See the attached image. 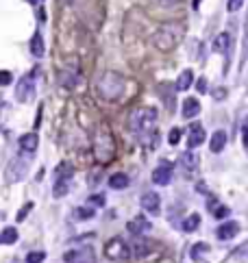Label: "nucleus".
<instances>
[{"mask_svg":"<svg viewBox=\"0 0 248 263\" xmlns=\"http://www.w3.org/2000/svg\"><path fill=\"white\" fill-rule=\"evenodd\" d=\"M129 130L140 140H157L159 142V133H157V109L153 107H137L129 113Z\"/></svg>","mask_w":248,"mask_h":263,"instance_id":"f257e3e1","label":"nucleus"},{"mask_svg":"<svg viewBox=\"0 0 248 263\" xmlns=\"http://www.w3.org/2000/svg\"><path fill=\"white\" fill-rule=\"evenodd\" d=\"M183 35H185V26L179 24V22H168V24H163L161 29L155 33L153 44L161 52H170V50H174L176 46H179Z\"/></svg>","mask_w":248,"mask_h":263,"instance_id":"f03ea898","label":"nucleus"},{"mask_svg":"<svg viewBox=\"0 0 248 263\" xmlns=\"http://www.w3.org/2000/svg\"><path fill=\"white\" fill-rule=\"evenodd\" d=\"M96 87H98L100 98H104V100H117V98H122L127 83H124V78L117 74V72H104V74L98 78Z\"/></svg>","mask_w":248,"mask_h":263,"instance_id":"7ed1b4c3","label":"nucleus"},{"mask_svg":"<svg viewBox=\"0 0 248 263\" xmlns=\"http://www.w3.org/2000/svg\"><path fill=\"white\" fill-rule=\"evenodd\" d=\"M94 155L96 159L100 163H109L111 159H113L115 155V144H113V137H111V133L107 128H100L94 140Z\"/></svg>","mask_w":248,"mask_h":263,"instance_id":"20e7f679","label":"nucleus"},{"mask_svg":"<svg viewBox=\"0 0 248 263\" xmlns=\"http://www.w3.org/2000/svg\"><path fill=\"white\" fill-rule=\"evenodd\" d=\"M31 170V157L22 153V155H16L13 159L9 161V166H7V181L9 183H20L26 179V174H29Z\"/></svg>","mask_w":248,"mask_h":263,"instance_id":"39448f33","label":"nucleus"},{"mask_svg":"<svg viewBox=\"0 0 248 263\" xmlns=\"http://www.w3.org/2000/svg\"><path fill=\"white\" fill-rule=\"evenodd\" d=\"M131 254H133V248H131L127 241L122 237H113L107 241V246H104V257L109 261H115V263H124L131 259Z\"/></svg>","mask_w":248,"mask_h":263,"instance_id":"423d86ee","label":"nucleus"},{"mask_svg":"<svg viewBox=\"0 0 248 263\" xmlns=\"http://www.w3.org/2000/svg\"><path fill=\"white\" fill-rule=\"evenodd\" d=\"M33 98H35V78H33V74L22 76L18 81V87H16V100L18 102H31Z\"/></svg>","mask_w":248,"mask_h":263,"instance_id":"0eeeda50","label":"nucleus"},{"mask_svg":"<svg viewBox=\"0 0 248 263\" xmlns=\"http://www.w3.org/2000/svg\"><path fill=\"white\" fill-rule=\"evenodd\" d=\"M65 263H96V254L91 246H83V248H72L63 254Z\"/></svg>","mask_w":248,"mask_h":263,"instance_id":"6e6552de","label":"nucleus"},{"mask_svg":"<svg viewBox=\"0 0 248 263\" xmlns=\"http://www.w3.org/2000/svg\"><path fill=\"white\" fill-rule=\"evenodd\" d=\"M140 205L146 213L150 215H159L161 213V198L157 192H144L142 198H140Z\"/></svg>","mask_w":248,"mask_h":263,"instance_id":"1a4fd4ad","label":"nucleus"},{"mask_svg":"<svg viewBox=\"0 0 248 263\" xmlns=\"http://www.w3.org/2000/svg\"><path fill=\"white\" fill-rule=\"evenodd\" d=\"M170 181H172V163L161 161L153 170V183L155 185H170Z\"/></svg>","mask_w":248,"mask_h":263,"instance_id":"9d476101","label":"nucleus"},{"mask_svg":"<svg viewBox=\"0 0 248 263\" xmlns=\"http://www.w3.org/2000/svg\"><path fill=\"white\" fill-rule=\"evenodd\" d=\"M205 140H207V133H205V128H202V124H192L189 130H187V146H189V150L202 146Z\"/></svg>","mask_w":248,"mask_h":263,"instance_id":"9b49d317","label":"nucleus"},{"mask_svg":"<svg viewBox=\"0 0 248 263\" xmlns=\"http://www.w3.org/2000/svg\"><path fill=\"white\" fill-rule=\"evenodd\" d=\"M237 233H239V224H237L235 220H226V222H222V224L218 226V231H215V235H218V239H222V241L233 239Z\"/></svg>","mask_w":248,"mask_h":263,"instance_id":"f8f14e48","label":"nucleus"},{"mask_svg":"<svg viewBox=\"0 0 248 263\" xmlns=\"http://www.w3.org/2000/svg\"><path fill=\"white\" fill-rule=\"evenodd\" d=\"M18 144H20V150H22V153L33 155L37 150V146H39V135L35 133V130H33V133H24L18 140Z\"/></svg>","mask_w":248,"mask_h":263,"instance_id":"ddd939ff","label":"nucleus"},{"mask_svg":"<svg viewBox=\"0 0 248 263\" xmlns=\"http://www.w3.org/2000/svg\"><path fill=\"white\" fill-rule=\"evenodd\" d=\"M127 228H129V233H133V235H137V237H142L144 233H148L150 228H153V224L144 218V215H137V218H133L127 224Z\"/></svg>","mask_w":248,"mask_h":263,"instance_id":"4468645a","label":"nucleus"},{"mask_svg":"<svg viewBox=\"0 0 248 263\" xmlns=\"http://www.w3.org/2000/svg\"><path fill=\"white\" fill-rule=\"evenodd\" d=\"M226 142H228V135H226V130H215V133L211 135V140H209V148H211V153H222L226 146Z\"/></svg>","mask_w":248,"mask_h":263,"instance_id":"2eb2a0df","label":"nucleus"},{"mask_svg":"<svg viewBox=\"0 0 248 263\" xmlns=\"http://www.w3.org/2000/svg\"><path fill=\"white\" fill-rule=\"evenodd\" d=\"M181 166L187 174L196 172V168H198V155H196L194 150H185V153L181 155Z\"/></svg>","mask_w":248,"mask_h":263,"instance_id":"dca6fc26","label":"nucleus"},{"mask_svg":"<svg viewBox=\"0 0 248 263\" xmlns=\"http://www.w3.org/2000/svg\"><path fill=\"white\" fill-rule=\"evenodd\" d=\"M231 44H233V37L231 33H220L218 37L213 39V50L215 52H224V55H228V50H231Z\"/></svg>","mask_w":248,"mask_h":263,"instance_id":"f3484780","label":"nucleus"},{"mask_svg":"<svg viewBox=\"0 0 248 263\" xmlns=\"http://www.w3.org/2000/svg\"><path fill=\"white\" fill-rule=\"evenodd\" d=\"M198 113H200L198 98H185V100H183V117H185V120H192V117H196Z\"/></svg>","mask_w":248,"mask_h":263,"instance_id":"a211bd4d","label":"nucleus"},{"mask_svg":"<svg viewBox=\"0 0 248 263\" xmlns=\"http://www.w3.org/2000/svg\"><path fill=\"white\" fill-rule=\"evenodd\" d=\"M192 83H194V72L192 70H183L181 72V76L176 78V91H185V89H189L192 87Z\"/></svg>","mask_w":248,"mask_h":263,"instance_id":"6ab92c4d","label":"nucleus"},{"mask_svg":"<svg viewBox=\"0 0 248 263\" xmlns=\"http://www.w3.org/2000/svg\"><path fill=\"white\" fill-rule=\"evenodd\" d=\"M18 228L16 226H5L3 228V233H0V244L3 246H11V244H16L18 241Z\"/></svg>","mask_w":248,"mask_h":263,"instance_id":"aec40b11","label":"nucleus"},{"mask_svg":"<svg viewBox=\"0 0 248 263\" xmlns=\"http://www.w3.org/2000/svg\"><path fill=\"white\" fill-rule=\"evenodd\" d=\"M72 174H74V168H72L68 161L59 163L57 170H55V179L57 181H72Z\"/></svg>","mask_w":248,"mask_h":263,"instance_id":"412c9836","label":"nucleus"},{"mask_svg":"<svg viewBox=\"0 0 248 263\" xmlns=\"http://www.w3.org/2000/svg\"><path fill=\"white\" fill-rule=\"evenodd\" d=\"M129 176L124 172H117V174H111L109 176V187L111 189H127L129 187Z\"/></svg>","mask_w":248,"mask_h":263,"instance_id":"4be33fe9","label":"nucleus"},{"mask_svg":"<svg viewBox=\"0 0 248 263\" xmlns=\"http://www.w3.org/2000/svg\"><path fill=\"white\" fill-rule=\"evenodd\" d=\"M31 55L39 59V57H44V39L39 33H35V35L31 37Z\"/></svg>","mask_w":248,"mask_h":263,"instance_id":"5701e85b","label":"nucleus"},{"mask_svg":"<svg viewBox=\"0 0 248 263\" xmlns=\"http://www.w3.org/2000/svg\"><path fill=\"white\" fill-rule=\"evenodd\" d=\"M183 231L185 233H194V231H198V226H200V215L198 213H192V215H187L185 220H183Z\"/></svg>","mask_w":248,"mask_h":263,"instance_id":"b1692460","label":"nucleus"},{"mask_svg":"<svg viewBox=\"0 0 248 263\" xmlns=\"http://www.w3.org/2000/svg\"><path fill=\"white\" fill-rule=\"evenodd\" d=\"M148 252H150V241H146L144 237H137L133 244V254L135 257H146Z\"/></svg>","mask_w":248,"mask_h":263,"instance_id":"393cba45","label":"nucleus"},{"mask_svg":"<svg viewBox=\"0 0 248 263\" xmlns=\"http://www.w3.org/2000/svg\"><path fill=\"white\" fill-rule=\"evenodd\" d=\"M209 250H211V248H209V244H205V241H198V244L192 246V250H189V257H192L194 261H198L202 254L209 252Z\"/></svg>","mask_w":248,"mask_h":263,"instance_id":"a878e982","label":"nucleus"},{"mask_svg":"<svg viewBox=\"0 0 248 263\" xmlns=\"http://www.w3.org/2000/svg\"><path fill=\"white\" fill-rule=\"evenodd\" d=\"M68 192H70V181H55V187H52V196L55 198H63Z\"/></svg>","mask_w":248,"mask_h":263,"instance_id":"bb28decb","label":"nucleus"},{"mask_svg":"<svg viewBox=\"0 0 248 263\" xmlns=\"http://www.w3.org/2000/svg\"><path fill=\"white\" fill-rule=\"evenodd\" d=\"M59 81H61V85H63L65 89H74V85H76V72H74V70H72V72L65 70Z\"/></svg>","mask_w":248,"mask_h":263,"instance_id":"cd10ccee","label":"nucleus"},{"mask_svg":"<svg viewBox=\"0 0 248 263\" xmlns=\"http://www.w3.org/2000/svg\"><path fill=\"white\" fill-rule=\"evenodd\" d=\"M96 215V211L91 207H76L74 209V218L76 220H91Z\"/></svg>","mask_w":248,"mask_h":263,"instance_id":"c85d7f7f","label":"nucleus"},{"mask_svg":"<svg viewBox=\"0 0 248 263\" xmlns=\"http://www.w3.org/2000/svg\"><path fill=\"white\" fill-rule=\"evenodd\" d=\"M46 259V252L44 250H33L26 254V263H42Z\"/></svg>","mask_w":248,"mask_h":263,"instance_id":"c756f323","label":"nucleus"},{"mask_svg":"<svg viewBox=\"0 0 248 263\" xmlns=\"http://www.w3.org/2000/svg\"><path fill=\"white\" fill-rule=\"evenodd\" d=\"M181 135H183V130L181 128H172V130H170V133H168V142H170V146H176V144H179L181 142Z\"/></svg>","mask_w":248,"mask_h":263,"instance_id":"7c9ffc66","label":"nucleus"},{"mask_svg":"<svg viewBox=\"0 0 248 263\" xmlns=\"http://www.w3.org/2000/svg\"><path fill=\"white\" fill-rule=\"evenodd\" d=\"M233 257H237V259H241V261H248V241H244L237 250L233 252Z\"/></svg>","mask_w":248,"mask_h":263,"instance_id":"2f4dec72","label":"nucleus"},{"mask_svg":"<svg viewBox=\"0 0 248 263\" xmlns=\"http://www.w3.org/2000/svg\"><path fill=\"white\" fill-rule=\"evenodd\" d=\"M228 213H231V209H228V207H224V205H218V207L213 209V215H215V218H218V220H224Z\"/></svg>","mask_w":248,"mask_h":263,"instance_id":"473e14b6","label":"nucleus"},{"mask_svg":"<svg viewBox=\"0 0 248 263\" xmlns=\"http://www.w3.org/2000/svg\"><path fill=\"white\" fill-rule=\"evenodd\" d=\"M31 209H33V202H26V205H24L22 209H20V213L16 215V220H18V222H22V220L26 218V215H29V211H31Z\"/></svg>","mask_w":248,"mask_h":263,"instance_id":"72a5a7b5","label":"nucleus"},{"mask_svg":"<svg viewBox=\"0 0 248 263\" xmlns=\"http://www.w3.org/2000/svg\"><path fill=\"white\" fill-rule=\"evenodd\" d=\"M241 7H244V0H228V11H231V13L239 11Z\"/></svg>","mask_w":248,"mask_h":263,"instance_id":"f704fd0d","label":"nucleus"},{"mask_svg":"<svg viewBox=\"0 0 248 263\" xmlns=\"http://www.w3.org/2000/svg\"><path fill=\"white\" fill-rule=\"evenodd\" d=\"M0 83H3V85H9V83H11V72H9V70H3V72H0Z\"/></svg>","mask_w":248,"mask_h":263,"instance_id":"c9c22d12","label":"nucleus"},{"mask_svg":"<svg viewBox=\"0 0 248 263\" xmlns=\"http://www.w3.org/2000/svg\"><path fill=\"white\" fill-rule=\"evenodd\" d=\"M241 144H244V148H248V122L241 126Z\"/></svg>","mask_w":248,"mask_h":263,"instance_id":"e433bc0d","label":"nucleus"},{"mask_svg":"<svg viewBox=\"0 0 248 263\" xmlns=\"http://www.w3.org/2000/svg\"><path fill=\"white\" fill-rule=\"evenodd\" d=\"M226 94H228V91H226L224 87H218V89L213 91V98H215V100H222V98H224Z\"/></svg>","mask_w":248,"mask_h":263,"instance_id":"4c0bfd02","label":"nucleus"},{"mask_svg":"<svg viewBox=\"0 0 248 263\" xmlns=\"http://www.w3.org/2000/svg\"><path fill=\"white\" fill-rule=\"evenodd\" d=\"M89 202H94V205H104V196H91Z\"/></svg>","mask_w":248,"mask_h":263,"instance_id":"58836bf2","label":"nucleus"},{"mask_svg":"<svg viewBox=\"0 0 248 263\" xmlns=\"http://www.w3.org/2000/svg\"><path fill=\"white\" fill-rule=\"evenodd\" d=\"M207 89V83H205V78H200L198 81V91H205Z\"/></svg>","mask_w":248,"mask_h":263,"instance_id":"ea45409f","label":"nucleus"},{"mask_svg":"<svg viewBox=\"0 0 248 263\" xmlns=\"http://www.w3.org/2000/svg\"><path fill=\"white\" fill-rule=\"evenodd\" d=\"M192 7H194V9H198V7H200V0H194Z\"/></svg>","mask_w":248,"mask_h":263,"instance_id":"a19ab883","label":"nucleus"},{"mask_svg":"<svg viewBox=\"0 0 248 263\" xmlns=\"http://www.w3.org/2000/svg\"><path fill=\"white\" fill-rule=\"evenodd\" d=\"M161 3H179V0H161Z\"/></svg>","mask_w":248,"mask_h":263,"instance_id":"79ce46f5","label":"nucleus"},{"mask_svg":"<svg viewBox=\"0 0 248 263\" xmlns=\"http://www.w3.org/2000/svg\"><path fill=\"white\" fill-rule=\"evenodd\" d=\"M29 3H33V5H35V3H37V0H29Z\"/></svg>","mask_w":248,"mask_h":263,"instance_id":"37998d69","label":"nucleus"}]
</instances>
